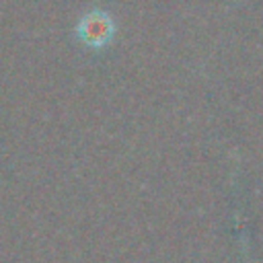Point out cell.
Wrapping results in <instances>:
<instances>
[{
	"label": "cell",
	"instance_id": "6da1fadb",
	"mask_svg": "<svg viewBox=\"0 0 263 263\" xmlns=\"http://www.w3.org/2000/svg\"><path fill=\"white\" fill-rule=\"evenodd\" d=\"M113 35V23L105 12H90L78 25V37L88 45H103Z\"/></svg>",
	"mask_w": 263,
	"mask_h": 263
}]
</instances>
